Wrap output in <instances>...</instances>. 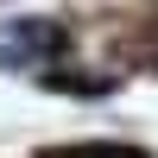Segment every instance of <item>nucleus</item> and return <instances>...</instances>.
I'll return each mask as SVG.
<instances>
[{"label":"nucleus","mask_w":158,"mask_h":158,"mask_svg":"<svg viewBox=\"0 0 158 158\" xmlns=\"http://www.w3.org/2000/svg\"><path fill=\"white\" fill-rule=\"evenodd\" d=\"M70 51L57 19H0V70L6 76H51Z\"/></svg>","instance_id":"1"},{"label":"nucleus","mask_w":158,"mask_h":158,"mask_svg":"<svg viewBox=\"0 0 158 158\" xmlns=\"http://www.w3.org/2000/svg\"><path fill=\"white\" fill-rule=\"evenodd\" d=\"M120 158H133V152H120Z\"/></svg>","instance_id":"2"}]
</instances>
